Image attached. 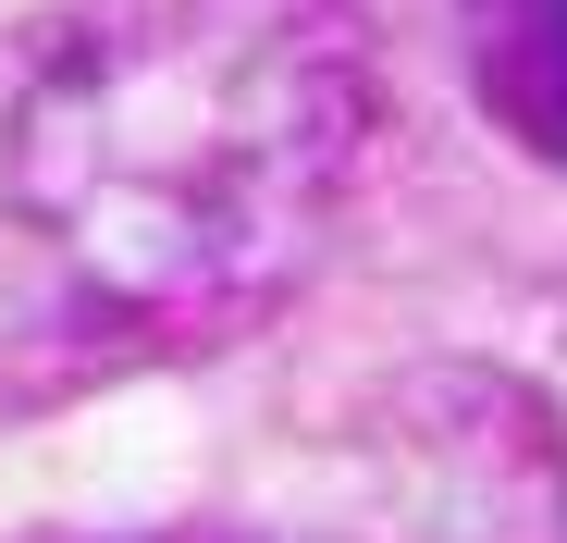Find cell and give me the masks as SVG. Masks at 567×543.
Returning a JSON list of instances; mask_svg holds the SVG:
<instances>
[{"instance_id":"1","label":"cell","mask_w":567,"mask_h":543,"mask_svg":"<svg viewBox=\"0 0 567 543\" xmlns=\"http://www.w3.org/2000/svg\"><path fill=\"white\" fill-rule=\"evenodd\" d=\"M468 74L543 161H567V0H468Z\"/></svg>"}]
</instances>
